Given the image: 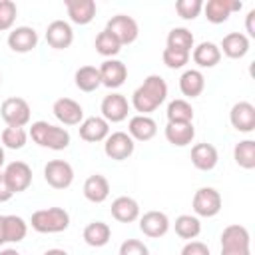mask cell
I'll list each match as a JSON object with an SVG mask.
<instances>
[{
	"label": "cell",
	"instance_id": "277c9868",
	"mask_svg": "<svg viewBox=\"0 0 255 255\" xmlns=\"http://www.w3.org/2000/svg\"><path fill=\"white\" fill-rule=\"evenodd\" d=\"M195 217H215L221 211V195L215 187H199L191 199Z\"/></svg>",
	"mask_w": 255,
	"mask_h": 255
},
{
	"label": "cell",
	"instance_id": "7c38bea8",
	"mask_svg": "<svg viewBox=\"0 0 255 255\" xmlns=\"http://www.w3.org/2000/svg\"><path fill=\"white\" fill-rule=\"evenodd\" d=\"M46 42L54 50H66L74 42V30L66 20H54L46 28Z\"/></svg>",
	"mask_w": 255,
	"mask_h": 255
},
{
	"label": "cell",
	"instance_id": "60d3db41",
	"mask_svg": "<svg viewBox=\"0 0 255 255\" xmlns=\"http://www.w3.org/2000/svg\"><path fill=\"white\" fill-rule=\"evenodd\" d=\"M120 255H149V249L139 239H128L120 245Z\"/></svg>",
	"mask_w": 255,
	"mask_h": 255
},
{
	"label": "cell",
	"instance_id": "f907efd6",
	"mask_svg": "<svg viewBox=\"0 0 255 255\" xmlns=\"http://www.w3.org/2000/svg\"><path fill=\"white\" fill-rule=\"evenodd\" d=\"M0 86H2V74H0Z\"/></svg>",
	"mask_w": 255,
	"mask_h": 255
},
{
	"label": "cell",
	"instance_id": "ac0fdd59",
	"mask_svg": "<svg viewBox=\"0 0 255 255\" xmlns=\"http://www.w3.org/2000/svg\"><path fill=\"white\" fill-rule=\"evenodd\" d=\"M78 129H80V137L84 141H90V143L104 141L110 135V124L100 116H92V118L82 120Z\"/></svg>",
	"mask_w": 255,
	"mask_h": 255
},
{
	"label": "cell",
	"instance_id": "d6a6232c",
	"mask_svg": "<svg viewBox=\"0 0 255 255\" xmlns=\"http://www.w3.org/2000/svg\"><path fill=\"white\" fill-rule=\"evenodd\" d=\"M167 122L171 124H181V122H193V108L187 100H171L167 106Z\"/></svg>",
	"mask_w": 255,
	"mask_h": 255
},
{
	"label": "cell",
	"instance_id": "e575fe53",
	"mask_svg": "<svg viewBox=\"0 0 255 255\" xmlns=\"http://www.w3.org/2000/svg\"><path fill=\"white\" fill-rule=\"evenodd\" d=\"M193 42H195L193 34L187 28H171L167 34V48H173V50H181V52L191 54Z\"/></svg>",
	"mask_w": 255,
	"mask_h": 255
},
{
	"label": "cell",
	"instance_id": "7dc6e473",
	"mask_svg": "<svg viewBox=\"0 0 255 255\" xmlns=\"http://www.w3.org/2000/svg\"><path fill=\"white\" fill-rule=\"evenodd\" d=\"M44 255H68V251H64V249H48Z\"/></svg>",
	"mask_w": 255,
	"mask_h": 255
},
{
	"label": "cell",
	"instance_id": "ffe728a7",
	"mask_svg": "<svg viewBox=\"0 0 255 255\" xmlns=\"http://www.w3.org/2000/svg\"><path fill=\"white\" fill-rule=\"evenodd\" d=\"M219 239H221V249H249V245H251V235H249L247 227H243L239 223L227 225L221 231Z\"/></svg>",
	"mask_w": 255,
	"mask_h": 255
},
{
	"label": "cell",
	"instance_id": "836d02e7",
	"mask_svg": "<svg viewBox=\"0 0 255 255\" xmlns=\"http://www.w3.org/2000/svg\"><path fill=\"white\" fill-rule=\"evenodd\" d=\"M173 227H175V233H177L181 239H189V241H193V239L201 233V223H199V219H197L195 215H187V213L179 215V217L175 219Z\"/></svg>",
	"mask_w": 255,
	"mask_h": 255
},
{
	"label": "cell",
	"instance_id": "7402d4cb",
	"mask_svg": "<svg viewBox=\"0 0 255 255\" xmlns=\"http://www.w3.org/2000/svg\"><path fill=\"white\" fill-rule=\"evenodd\" d=\"M219 161V153L211 143H195L191 147V163L199 171H211Z\"/></svg>",
	"mask_w": 255,
	"mask_h": 255
},
{
	"label": "cell",
	"instance_id": "d590c367",
	"mask_svg": "<svg viewBox=\"0 0 255 255\" xmlns=\"http://www.w3.org/2000/svg\"><path fill=\"white\" fill-rule=\"evenodd\" d=\"M94 46H96V52H98L100 56H106V58L118 56L120 50H122V44H120V42L116 40V36H114L112 32H108L106 28L96 36Z\"/></svg>",
	"mask_w": 255,
	"mask_h": 255
},
{
	"label": "cell",
	"instance_id": "9a60e30c",
	"mask_svg": "<svg viewBox=\"0 0 255 255\" xmlns=\"http://www.w3.org/2000/svg\"><path fill=\"white\" fill-rule=\"evenodd\" d=\"M38 46V32L30 26H18L8 34V48L18 54H28Z\"/></svg>",
	"mask_w": 255,
	"mask_h": 255
},
{
	"label": "cell",
	"instance_id": "d4e9b609",
	"mask_svg": "<svg viewBox=\"0 0 255 255\" xmlns=\"http://www.w3.org/2000/svg\"><path fill=\"white\" fill-rule=\"evenodd\" d=\"M195 137V128L193 122H181V124H171L167 122L165 126V139L175 145V147H185L193 141Z\"/></svg>",
	"mask_w": 255,
	"mask_h": 255
},
{
	"label": "cell",
	"instance_id": "e0dca14e",
	"mask_svg": "<svg viewBox=\"0 0 255 255\" xmlns=\"http://www.w3.org/2000/svg\"><path fill=\"white\" fill-rule=\"evenodd\" d=\"M98 70H100L102 86H106V88H110V90L120 88V86L126 82V78H128V68H126V64L120 62V60H114V58L102 62V66H100Z\"/></svg>",
	"mask_w": 255,
	"mask_h": 255
},
{
	"label": "cell",
	"instance_id": "44dd1931",
	"mask_svg": "<svg viewBox=\"0 0 255 255\" xmlns=\"http://www.w3.org/2000/svg\"><path fill=\"white\" fill-rule=\"evenodd\" d=\"M112 217L120 223H131L139 217V203L133 199V197H128V195H120L112 201Z\"/></svg>",
	"mask_w": 255,
	"mask_h": 255
},
{
	"label": "cell",
	"instance_id": "7a4b0ae2",
	"mask_svg": "<svg viewBox=\"0 0 255 255\" xmlns=\"http://www.w3.org/2000/svg\"><path fill=\"white\" fill-rule=\"evenodd\" d=\"M30 137L40 147H48L54 151L66 149L70 145V131L60 126H52L48 122H34L30 126Z\"/></svg>",
	"mask_w": 255,
	"mask_h": 255
},
{
	"label": "cell",
	"instance_id": "9c48e42d",
	"mask_svg": "<svg viewBox=\"0 0 255 255\" xmlns=\"http://www.w3.org/2000/svg\"><path fill=\"white\" fill-rule=\"evenodd\" d=\"M104 141H106V143H104L106 155H108L110 159H116V161L128 159V157L133 153V149H135L133 139H131L126 131H114V133H110Z\"/></svg>",
	"mask_w": 255,
	"mask_h": 255
},
{
	"label": "cell",
	"instance_id": "1f68e13d",
	"mask_svg": "<svg viewBox=\"0 0 255 255\" xmlns=\"http://www.w3.org/2000/svg\"><path fill=\"white\" fill-rule=\"evenodd\" d=\"M233 159L239 167L243 169H253L255 167V141L253 139H243L235 143L233 147Z\"/></svg>",
	"mask_w": 255,
	"mask_h": 255
},
{
	"label": "cell",
	"instance_id": "52a82bcc",
	"mask_svg": "<svg viewBox=\"0 0 255 255\" xmlns=\"http://www.w3.org/2000/svg\"><path fill=\"white\" fill-rule=\"evenodd\" d=\"M2 173L12 193H22L32 183V167L26 161H10Z\"/></svg>",
	"mask_w": 255,
	"mask_h": 255
},
{
	"label": "cell",
	"instance_id": "83f0119b",
	"mask_svg": "<svg viewBox=\"0 0 255 255\" xmlns=\"http://www.w3.org/2000/svg\"><path fill=\"white\" fill-rule=\"evenodd\" d=\"M203 88H205V78H203V74L199 70H193L191 68V70H185L181 74V78H179V90H181V94L185 98H197V96H201Z\"/></svg>",
	"mask_w": 255,
	"mask_h": 255
},
{
	"label": "cell",
	"instance_id": "c3c4849f",
	"mask_svg": "<svg viewBox=\"0 0 255 255\" xmlns=\"http://www.w3.org/2000/svg\"><path fill=\"white\" fill-rule=\"evenodd\" d=\"M0 255H20V253H18L16 249H2Z\"/></svg>",
	"mask_w": 255,
	"mask_h": 255
},
{
	"label": "cell",
	"instance_id": "4fadbf2b",
	"mask_svg": "<svg viewBox=\"0 0 255 255\" xmlns=\"http://www.w3.org/2000/svg\"><path fill=\"white\" fill-rule=\"evenodd\" d=\"M139 231L151 239L163 237L169 231V217L163 211H145L139 217Z\"/></svg>",
	"mask_w": 255,
	"mask_h": 255
},
{
	"label": "cell",
	"instance_id": "d6986e66",
	"mask_svg": "<svg viewBox=\"0 0 255 255\" xmlns=\"http://www.w3.org/2000/svg\"><path fill=\"white\" fill-rule=\"evenodd\" d=\"M157 133V124L153 118L149 116H133L128 124V135L133 139V141H149L153 135Z\"/></svg>",
	"mask_w": 255,
	"mask_h": 255
},
{
	"label": "cell",
	"instance_id": "8d00e7d4",
	"mask_svg": "<svg viewBox=\"0 0 255 255\" xmlns=\"http://www.w3.org/2000/svg\"><path fill=\"white\" fill-rule=\"evenodd\" d=\"M28 141V133L24 128H10L6 126L2 131V145L8 149H22Z\"/></svg>",
	"mask_w": 255,
	"mask_h": 255
},
{
	"label": "cell",
	"instance_id": "b9f144b4",
	"mask_svg": "<svg viewBox=\"0 0 255 255\" xmlns=\"http://www.w3.org/2000/svg\"><path fill=\"white\" fill-rule=\"evenodd\" d=\"M181 255H211V251L201 241H187L181 249Z\"/></svg>",
	"mask_w": 255,
	"mask_h": 255
},
{
	"label": "cell",
	"instance_id": "f1b7e54d",
	"mask_svg": "<svg viewBox=\"0 0 255 255\" xmlns=\"http://www.w3.org/2000/svg\"><path fill=\"white\" fill-rule=\"evenodd\" d=\"M112 237V229L104 221H92L84 227V241L90 247H104Z\"/></svg>",
	"mask_w": 255,
	"mask_h": 255
},
{
	"label": "cell",
	"instance_id": "f546056e",
	"mask_svg": "<svg viewBox=\"0 0 255 255\" xmlns=\"http://www.w3.org/2000/svg\"><path fill=\"white\" fill-rule=\"evenodd\" d=\"M74 80H76V88L82 90V92H94L102 86V80H100V70L96 66H82L76 70L74 74Z\"/></svg>",
	"mask_w": 255,
	"mask_h": 255
},
{
	"label": "cell",
	"instance_id": "ee69618b",
	"mask_svg": "<svg viewBox=\"0 0 255 255\" xmlns=\"http://www.w3.org/2000/svg\"><path fill=\"white\" fill-rule=\"evenodd\" d=\"M255 10H249L247 12V20H245V30H247V38H255Z\"/></svg>",
	"mask_w": 255,
	"mask_h": 255
},
{
	"label": "cell",
	"instance_id": "f6af8a7d",
	"mask_svg": "<svg viewBox=\"0 0 255 255\" xmlns=\"http://www.w3.org/2000/svg\"><path fill=\"white\" fill-rule=\"evenodd\" d=\"M221 255H251V249H221Z\"/></svg>",
	"mask_w": 255,
	"mask_h": 255
},
{
	"label": "cell",
	"instance_id": "3957f363",
	"mask_svg": "<svg viewBox=\"0 0 255 255\" xmlns=\"http://www.w3.org/2000/svg\"><path fill=\"white\" fill-rule=\"evenodd\" d=\"M30 225L38 233H60L70 225V213L64 207H48L38 209L30 217Z\"/></svg>",
	"mask_w": 255,
	"mask_h": 255
},
{
	"label": "cell",
	"instance_id": "603a6c76",
	"mask_svg": "<svg viewBox=\"0 0 255 255\" xmlns=\"http://www.w3.org/2000/svg\"><path fill=\"white\" fill-rule=\"evenodd\" d=\"M64 4H66V10H68L70 20L74 24L86 26L96 16V2L94 0H66Z\"/></svg>",
	"mask_w": 255,
	"mask_h": 255
},
{
	"label": "cell",
	"instance_id": "6da1fadb",
	"mask_svg": "<svg viewBox=\"0 0 255 255\" xmlns=\"http://www.w3.org/2000/svg\"><path fill=\"white\" fill-rule=\"evenodd\" d=\"M165 98H167V84H165V80L161 76H157V74H151L131 94V106L141 116H147V114L155 112L165 102Z\"/></svg>",
	"mask_w": 255,
	"mask_h": 255
},
{
	"label": "cell",
	"instance_id": "2e32d148",
	"mask_svg": "<svg viewBox=\"0 0 255 255\" xmlns=\"http://www.w3.org/2000/svg\"><path fill=\"white\" fill-rule=\"evenodd\" d=\"M229 122L241 133L253 131L255 129V106L249 104V102H237V104H233V108L229 112Z\"/></svg>",
	"mask_w": 255,
	"mask_h": 255
},
{
	"label": "cell",
	"instance_id": "4dcf8cb0",
	"mask_svg": "<svg viewBox=\"0 0 255 255\" xmlns=\"http://www.w3.org/2000/svg\"><path fill=\"white\" fill-rule=\"evenodd\" d=\"M28 233V223L20 215H4L6 243H20Z\"/></svg>",
	"mask_w": 255,
	"mask_h": 255
},
{
	"label": "cell",
	"instance_id": "cb8c5ba5",
	"mask_svg": "<svg viewBox=\"0 0 255 255\" xmlns=\"http://www.w3.org/2000/svg\"><path fill=\"white\" fill-rule=\"evenodd\" d=\"M219 52L231 60H239L249 52V38L241 32H229L227 36H223Z\"/></svg>",
	"mask_w": 255,
	"mask_h": 255
},
{
	"label": "cell",
	"instance_id": "8fae6325",
	"mask_svg": "<svg viewBox=\"0 0 255 255\" xmlns=\"http://www.w3.org/2000/svg\"><path fill=\"white\" fill-rule=\"evenodd\" d=\"M52 112H54L56 120L60 124H64V126H78L84 120V108L72 98L56 100L54 106H52Z\"/></svg>",
	"mask_w": 255,
	"mask_h": 255
},
{
	"label": "cell",
	"instance_id": "ab89813d",
	"mask_svg": "<svg viewBox=\"0 0 255 255\" xmlns=\"http://www.w3.org/2000/svg\"><path fill=\"white\" fill-rule=\"evenodd\" d=\"M161 58H163V64H165L167 68H171V70H179V68H183V66L189 62V54H187V52L173 50V48H167V46H165Z\"/></svg>",
	"mask_w": 255,
	"mask_h": 255
},
{
	"label": "cell",
	"instance_id": "8992f818",
	"mask_svg": "<svg viewBox=\"0 0 255 255\" xmlns=\"http://www.w3.org/2000/svg\"><path fill=\"white\" fill-rule=\"evenodd\" d=\"M44 179L54 189H66L74 181V167L64 159H50L44 165Z\"/></svg>",
	"mask_w": 255,
	"mask_h": 255
},
{
	"label": "cell",
	"instance_id": "f35d334b",
	"mask_svg": "<svg viewBox=\"0 0 255 255\" xmlns=\"http://www.w3.org/2000/svg\"><path fill=\"white\" fill-rule=\"evenodd\" d=\"M18 8L12 0H0V32H6L16 22Z\"/></svg>",
	"mask_w": 255,
	"mask_h": 255
},
{
	"label": "cell",
	"instance_id": "5b68a950",
	"mask_svg": "<svg viewBox=\"0 0 255 255\" xmlns=\"http://www.w3.org/2000/svg\"><path fill=\"white\" fill-rule=\"evenodd\" d=\"M0 116L10 128H24L30 122V106L24 98H6L0 106Z\"/></svg>",
	"mask_w": 255,
	"mask_h": 255
},
{
	"label": "cell",
	"instance_id": "74e56055",
	"mask_svg": "<svg viewBox=\"0 0 255 255\" xmlns=\"http://www.w3.org/2000/svg\"><path fill=\"white\" fill-rule=\"evenodd\" d=\"M201 10H203L201 0H177L175 2V12L183 20H195Z\"/></svg>",
	"mask_w": 255,
	"mask_h": 255
},
{
	"label": "cell",
	"instance_id": "30bf717a",
	"mask_svg": "<svg viewBox=\"0 0 255 255\" xmlns=\"http://www.w3.org/2000/svg\"><path fill=\"white\" fill-rule=\"evenodd\" d=\"M100 112H102V118L110 124H120L128 118V112H129V104L126 100V96L118 94V92H112L108 94L104 100H102V106H100Z\"/></svg>",
	"mask_w": 255,
	"mask_h": 255
},
{
	"label": "cell",
	"instance_id": "4316f807",
	"mask_svg": "<svg viewBox=\"0 0 255 255\" xmlns=\"http://www.w3.org/2000/svg\"><path fill=\"white\" fill-rule=\"evenodd\" d=\"M191 58H193V62L199 68H213V66L219 64L221 52H219V46L217 44H213V42H201V44L193 46Z\"/></svg>",
	"mask_w": 255,
	"mask_h": 255
},
{
	"label": "cell",
	"instance_id": "bcb514c9",
	"mask_svg": "<svg viewBox=\"0 0 255 255\" xmlns=\"http://www.w3.org/2000/svg\"><path fill=\"white\" fill-rule=\"evenodd\" d=\"M6 243V235H4V215H0V245Z\"/></svg>",
	"mask_w": 255,
	"mask_h": 255
},
{
	"label": "cell",
	"instance_id": "ba28073f",
	"mask_svg": "<svg viewBox=\"0 0 255 255\" xmlns=\"http://www.w3.org/2000/svg\"><path fill=\"white\" fill-rule=\"evenodd\" d=\"M106 30L112 32L116 36V40L124 46V44H131L135 42L137 34H139V28H137V22L131 18V16H126V14H116L108 20L106 24Z\"/></svg>",
	"mask_w": 255,
	"mask_h": 255
},
{
	"label": "cell",
	"instance_id": "5bb4252c",
	"mask_svg": "<svg viewBox=\"0 0 255 255\" xmlns=\"http://www.w3.org/2000/svg\"><path fill=\"white\" fill-rule=\"evenodd\" d=\"M241 8H243V4L239 0H209L207 4H203L205 18L211 24H223V22H227V18L233 12H239Z\"/></svg>",
	"mask_w": 255,
	"mask_h": 255
},
{
	"label": "cell",
	"instance_id": "7bdbcfd3",
	"mask_svg": "<svg viewBox=\"0 0 255 255\" xmlns=\"http://www.w3.org/2000/svg\"><path fill=\"white\" fill-rule=\"evenodd\" d=\"M12 191H10V187H8V183H6V179H4V173L0 171V203H4V201H10L12 199Z\"/></svg>",
	"mask_w": 255,
	"mask_h": 255
},
{
	"label": "cell",
	"instance_id": "681fc988",
	"mask_svg": "<svg viewBox=\"0 0 255 255\" xmlns=\"http://www.w3.org/2000/svg\"><path fill=\"white\" fill-rule=\"evenodd\" d=\"M4 159H6V157H4V147H2V143H0V167L4 165Z\"/></svg>",
	"mask_w": 255,
	"mask_h": 255
},
{
	"label": "cell",
	"instance_id": "484cf974",
	"mask_svg": "<svg viewBox=\"0 0 255 255\" xmlns=\"http://www.w3.org/2000/svg\"><path fill=\"white\" fill-rule=\"evenodd\" d=\"M110 195V181L100 175V173H94L90 175L86 181H84V197L92 203H104Z\"/></svg>",
	"mask_w": 255,
	"mask_h": 255
}]
</instances>
